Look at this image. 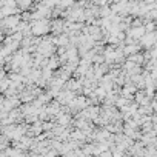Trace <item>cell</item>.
Segmentation results:
<instances>
[{"label": "cell", "mask_w": 157, "mask_h": 157, "mask_svg": "<svg viewBox=\"0 0 157 157\" xmlns=\"http://www.w3.org/2000/svg\"><path fill=\"white\" fill-rule=\"evenodd\" d=\"M31 28H33V33H34V34L42 36V34H45V33L49 31L51 25H49V22H48L46 19H42V20H36Z\"/></svg>", "instance_id": "1"}]
</instances>
